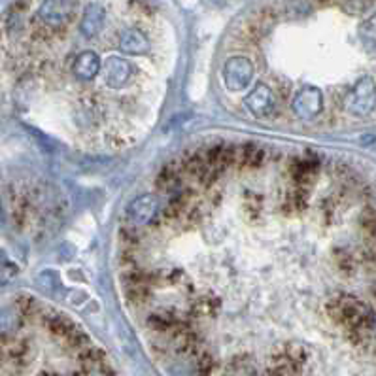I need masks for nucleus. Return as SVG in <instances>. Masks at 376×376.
I'll use <instances>...</instances> for the list:
<instances>
[{"mask_svg":"<svg viewBox=\"0 0 376 376\" xmlns=\"http://www.w3.org/2000/svg\"><path fill=\"white\" fill-rule=\"evenodd\" d=\"M272 91L271 87L265 86V83H260V86L255 87L250 95H248L246 99V106L248 110L252 112L253 116H267V114H271L272 110Z\"/></svg>","mask_w":376,"mask_h":376,"instance_id":"nucleus-10","label":"nucleus"},{"mask_svg":"<svg viewBox=\"0 0 376 376\" xmlns=\"http://www.w3.org/2000/svg\"><path fill=\"white\" fill-rule=\"evenodd\" d=\"M19 274V267L13 263L6 253L0 252V284H10Z\"/></svg>","mask_w":376,"mask_h":376,"instance_id":"nucleus-24","label":"nucleus"},{"mask_svg":"<svg viewBox=\"0 0 376 376\" xmlns=\"http://www.w3.org/2000/svg\"><path fill=\"white\" fill-rule=\"evenodd\" d=\"M193 359H195V372H197V376H210L214 372L216 361L210 356V351L199 350L197 354L193 356Z\"/></svg>","mask_w":376,"mask_h":376,"instance_id":"nucleus-22","label":"nucleus"},{"mask_svg":"<svg viewBox=\"0 0 376 376\" xmlns=\"http://www.w3.org/2000/svg\"><path fill=\"white\" fill-rule=\"evenodd\" d=\"M18 327V312L8 309H0V335L6 337Z\"/></svg>","mask_w":376,"mask_h":376,"instance_id":"nucleus-26","label":"nucleus"},{"mask_svg":"<svg viewBox=\"0 0 376 376\" xmlns=\"http://www.w3.org/2000/svg\"><path fill=\"white\" fill-rule=\"evenodd\" d=\"M327 314L333 321L344 325L348 331L372 333V312H370L358 297L339 293L327 302Z\"/></svg>","mask_w":376,"mask_h":376,"instance_id":"nucleus-1","label":"nucleus"},{"mask_svg":"<svg viewBox=\"0 0 376 376\" xmlns=\"http://www.w3.org/2000/svg\"><path fill=\"white\" fill-rule=\"evenodd\" d=\"M102 19H105V12L99 6H89L86 10L83 21H81V31L86 36H93L100 31L102 27Z\"/></svg>","mask_w":376,"mask_h":376,"instance_id":"nucleus-17","label":"nucleus"},{"mask_svg":"<svg viewBox=\"0 0 376 376\" xmlns=\"http://www.w3.org/2000/svg\"><path fill=\"white\" fill-rule=\"evenodd\" d=\"M46 325H48V329H50L51 335H55L57 339L65 340L70 335V331L74 329V323H72V320L70 318H67V316H61V314H53L48 318V321H46Z\"/></svg>","mask_w":376,"mask_h":376,"instance_id":"nucleus-18","label":"nucleus"},{"mask_svg":"<svg viewBox=\"0 0 376 376\" xmlns=\"http://www.w3.org/2000/svg\"><path fill=\"white\" fill-rule=\"evenodd\" d=\"M70 13H72L70 0H46L40 10V21L51 29V27L62 25L70 18Z\"/></svg>","mask_w":376,"mask_h":376,"instance_id":"nucleus-7","label":"nucleus"},{"mask_svg":"<svg viewBox=\"0 0 376 376\" xmlns=\"http://www.w3.org/2000/svg\"><path fill=\"white\" fill-rule=\"evenodd\" d=\"M15 310L21 318H32L40 312V302L32 295H19L15 299Z\"/></svg>","mask_w":376,"mask_h":376,"instance_id":"nucleus-21","label":"nucleus"},{"mask_svg":"<svg viewBox=\"0 0 376 376\" xmlns=\"http://www.w3.org/2000/svg\"><path fill=\"white\" fill-rule=\"evenodd\" d=\"M157 212H159V201L155 195H140L136 197L133 203L129 204L127 208V220L129 223H133L135 227L138 225H148L157 217Z\"/></svg>","mask_w":376,"mask_h":376,"instance_id":"nucleus-4","label":"nucleus"},{"mask_svg":"<svg viewBox=\"0 0 376 376\" xmlns=\"http://www.w3.org/2000/svg\"><path fill=\"white\" fill-rule=\"evenodd\" d=\"M335 257H337V267H339L340 272H344V274H351V272L356 271V261H354L350 252H346V250H339V252L335 253Z\"/></svg>","mask_w":376,"mask_h":376,"instance_id":"nucleus-27","label":"nucleus"},{"mask_svg":"<svg viewBox=\"0 0 376 376\" xmlns=\"http://www.w3.org/2000/svg\"><path fill=\"white\" fill-rule=\"evenodd\" d=\"M0 223H4V212H2V204H0Z\"/></svg>","mask_w":376,"mask_h":376,"instance_id":"nucleus-28","label":"nucleus"},{"mask_svg":"<svg viewBox=\"0 0 376 376\" xmlns=\"http://www.w3.org/2000/svg\"><path fill=\"white\" fill-rule=\"evenodd\" d=\"M125 295H127V301L135 307H140V304H146L152 297V290L149 286H127L125 288Z\"/></svg>","mask_w":376,"mask_h":376,"instance_id":"nucleus-23","label":"nucleus"},{"mask_svg":"<svg viewBox=\"0 0 376 376\" xmlns=\"http://www.w3.org/2000/svg\"><path fill=\"white\" fill-rule=\"evenodd\" d=\"M253 76V67L252 62L244 59V57H233L225 62L223 68V80L225 86L231 91H242L244 87L250 83Z\"/></svg>","mask_w":376,"mask_h":376,"instance_id":"nucleus-3","label":"nucleus"},{"mask_svg":"<svg viewBox=\"0 0 376 376\" xmlns=\"http://www.w3.org/2000/svg\"><path fill=\"white\" fill-rule=\"evenodd\" d=\"M267 159V152L255 144H241L234 146V167L239 168H257Z\"/></svg>","mask_w":376,"mask_h":376,"instance_id":"nucleus-8","label":"nucleus"},{"mask_svg":"<svg viewBox=\"0 0 376 376\" xmlns=\"http://www.w3.org/2000/svg\"><path fill=\"white\" fill-rule=\"evenodd\" d=\"M74 376H86V375H74Z\"/></svg>","mask_w":376,"mask_h":376,"instance_id":"nucleus-30","label":"nucleus"},{"mask_svg":"<svg viewBox=\"0 0 376 376\" xmlns=\"http://www.w3.org/2000/svg\"><path fill=\"white\" fill-rule=\"evenodd\" d=\"M318 170H320V157L314 152H307L291 161V176L299 187L309 185L316 178Z\"/></svg>","mask_w":376,"mask_h":376,"instance_id":"nucleus-6","label":"nucleus"},{"mask_svg":"<svg viewBox=\"0 0 376 376\" xmlns=\"http://www.w3.org/2000/svg\"><path fill=\"white\" fill-rule=\"evenodd\" d=\"M148 48H149L148 38L144 36L142 32L127 31L123 36H121V50H123L125 53H133V55H136V53L148 51Z\"/></svg>","mask_w":376,"mask_h":376,"instance_id":"nucleus-16","label":"nucleus"},{"mask_svg":"<svg viewBox=\"0 0 376 376\" xmlns=\"http://www.w3.org/2000/svg\"><path fill=\"white\" fill-rule=\"evenodd\" d=\"M130 78L129 62H125L119 57H110L105 67V80L112 89H119L127 83Z\"/></svg>","mask_w":376,"mask_h":376,"instance_id":"nucleus-11","label":"nucleus"},{"mask_svg":"<svg viewBox=\"0 0 376 376\" xmlns=\"http://www.w3.org/2000/svg\"><path fill=\"white\" fill-rule=\"evenodd\" d=\"M223 376H260V372L250 356H236L231 359Z\"/></svg>","mask_w":376,"mask_h":376,"instance_id":"nucleus-15","label":"nucleus"},{"mask_svg":"<svg viewBox=\"0 0 376 376\" xmlns=\"http://www.w3.org/2000/svg\"><path fill=\"white\" fill-rule=\"evenodd\" d=\"M282 351L286 354V358L290 359L293 365H297L299 369L307 363V358H309V354L304 350V346H301L299 342H290V344H286L284 348H282Z\"/></svg>","mask_w":376,"mask_h":376,"instance_id":"nucleus-25","label":"nucleus"},{"mask_svg":"<svg viewBox=\"0 0 376 376\" xmlns=\"http://www.w3.org/2000/svg\"><path fill=\"white\" fill-rule=\"evenodd\" d=\"M346 108L358 116H369L375 110V81L363 78L346 97Z\"/></svg>","mask_w":376,"mask_h":376,"instance_id":"nucleus-2","label":"nucleus"},{"mask_svg":"<svg viewBox=\"0 0 376 376\" xmlns=\"http://www.w3.org/2000/svg\"><path fill=\"white\" fill-rule=\"evenodd\" d=\"M321 108H323V97L318 87H302L293 100V112L301 119H312L320 114Z\"/></svg>","mask_w":376,"mask_h":376,"instance_id":"nucleus-5","label":"nucleus"},{"mask_svg":"<svg viewBox=\"0 0 376 376\" xmlns=\"http://www.w3.org/2000/svg\"><path fill=\"white\" fill-rule=\"evenodd\" d=\"M38 376H57V375H53V372H48V370H43V372H40Z\"/></svg>","mask_w":376,"mask_h":376,"instance_id":"nucleus-29","label":"nucleus"},{"mask_svg":"<svg viewBox=\"0 0 376 376\" xmlns=\"http://www.w3.org/2000/svg\"><path fill=\"white\" fill-rule=\"evenodd\" d=\"M99 70L100 61L97 53H93V51L81 53L74 61V74L78 76L80 80H93L95 76L99 74Z\"/></svg>","mask_w":376,"mask_h":376,"instance_id":"nucleus-12","label":"nucleus"},{"mask_svg":"<svg viewBox=\"0 0 376 376\" xmlns=\"http://www.w3.org/2000/svg\"><path fill=\"white\" fill-rule=\"evenodd\" d=\"M173 348L180 356H195L199 348V337L193 333L192 329L184 323H180L173 331Z\"/></svg>","mask_w":376,"mask_h":376,"instance_id":"nucleus-9","label":"nucleus"},{"mask_svg":"<svg viewBox=\"0 0 376 376\" xmlns=\"http://www.w3.org/2000/svg\"><path fill=\"white\" fill-rule=\"evenodd\" d=\"M182 321L173 314V312H154L148 318V327L155 333H168L174 331Z\"/></svg>","mask_w":376,"mask_h":376,"instance_id":"nucleus-14","label":"nucleus"},{"mask_svg":"<svg viewBox=\"0 0 376 376\" xmlns=\"http://www.w3.org/2000/svg\"><path fill=\"white\" fill-rule=\"evenodd\" d=\"M220 310V299L210 293H204V295H199L195 301H193V312L197 316H204V318H210L214 316Z\"/></svg>","mask_w":376,"mask_h":376,"instance_id":"nucleus-20","label":"nucleus"},{"mask_svg":"<svg viewBox=\"0 0 376 376\" xmlns=\"http://www.w3.org/2000/svg\"><path fill=\"white\" fill-rule=\"evenodd\" d=\"M299 367L293 365L290 359L286 358L282 350L276 351L271 359V367L267 370V376H299Z\"/></svg>","mask_w":376,"mask_h":376,"instance_id":"nucleus-13","label":"nucleus"},{"mask_svg":"<svg viewBox=\"0 0 376 376\" xmlns=\"http://www.w3.org/2000/svg\"><path fill=\"white\" fill-rule=\"evenodd\" d=\"M180 178H182V168H176L174 165L165 167L157 176V187L161 192H174L180 185Z\"/></svg>","mask_w":376,"mask_h":376,"instance_id":"nucleus-19","label":"nucleus"}]
</instances>
